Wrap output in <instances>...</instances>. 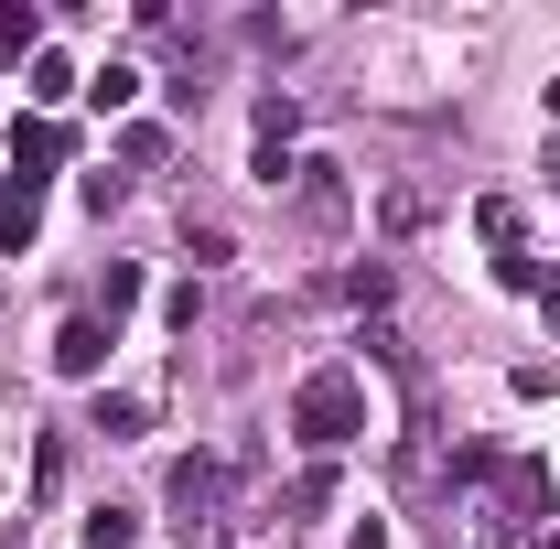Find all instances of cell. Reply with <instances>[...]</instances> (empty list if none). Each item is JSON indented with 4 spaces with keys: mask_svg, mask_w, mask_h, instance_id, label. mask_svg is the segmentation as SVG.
Returning a JSON list of instances; mask_svg holds the SVG:
<instances>
[{
    "mask_svg": "<svg viewBox=\"0 0 560 549\" xmlns=\"http://www.w3.org/2000/svg\"><path fill=\"white\" fill-rule=\"evenodd\" d=\"M33 237H44V184H22V173H11V184H0V248L22 259Z\"/></svg>",
    "mask_w": 560,
    "mask_h": 549,
    "instance_id": "cell-6",
    "label": "cell"
},
{
    "mask_svg": "<svg viewBox=\"0 0 560 549\" xmlns=\"http://www.w3.org/2000/svg\"><path fill=\"white\" fill-rule=\"evenodd\" d=\"M130 86H140L130 66H97V75H86V97H97V108H130Z\"/></svg>",
    "mask_w": 560,
    "mask_h": 549,
    "instance_id": "cell-15",
    "label": "cell"
},
{
    "mask_svg": "<svg viewBox=\"0 0 560 549\" xmlns=\"http://www.w3.org/2000/svg\"><path fill=\"white\" fill-rule=\"evenodd\" d=\"M130 302H140V270H130V259H108V280H97V324H119Z\"/></svg>",
    "mask_w": 560,
    "mask_h": 549,
    "instance_id": "cell-11",
    "label": "cell"
},
{
    "mask_svg": "<svg viewBox=\"0 0 560 549\" xmlns=\"http://www.w3.org/2000/svg\"><path fill=\"white\" fill-rule=\"evenodd\" d=\"M33 55H44V11L0 0V66H33Z\"/></svg>",
    "mask_w": 560,
    "mask_h": 549,
    "instance_id": "cell-9",
    "label": "cell"
},
{
    "mask_svg": "<svg viewBox=\"0 0 560 549\" xmlns=\"http://www.w3.org/2000/svg\"><path fill=\"white\" fill-rule=\"evenodd\" d=\"M140 420H151V410H140L130 388H108V399H97V431H108V442H140Z\"/></svg>",
    "mask_w": 560,
    "mask_h": 549,
    "instance_id": "cell-13",
    "label": "cell"
},
{
    "mask_svg": "<svg viewBox=\"0 0 560 549\" xmlns=\"http://www.w3.org/2000/svg\"><path fill=\"white\" fill-rule=\"evenodd\" d=\"M291 431H302L313 453H346L355 431H366V377H355V366H313V377L291 388Z\"/></svg>",
    "mask_w": 560,
    "mask_h": 549,
    "instance_id": "cell-2",
    "label": "cell"
},
{
    "mask_svg": "<svg viewBox=\"0 0 560 549\" xmlns=\"http://www.w3.org/2000/svg\"><path fill=\"white\" fill-rule=\"evenodd\" d=\"M550 549H560V528H550Z\"/></svg>",
    "mask_w": 560,
    "mask_h": 549,
    "instance_id": "cell-17",
    "label": "cell"
},
{
    "mask_svg": "<svg viewBox=\"0 0 560 549\" xmlns=\"http://www.w3.org/2000/svg\"><path fill=\"white\" fill-rule=\"evenodd\" d=\"M291 130H302V97H259V184H291Z\"/></svg>",
    "mask_w": 560,
    "mask_h": 549,
    "instance_id": "cell-4",
    "label": "cell"
},
{
    "mask_svg": "<svg viewBox=\"0 0 560 549\" xmlns=\"http://www.w3.org/2000/svg\"><path fill=\"white\" fill-rule=\"evenodd\" d=\"M280 506H291V517H324V506H335V464H302V475H291V495H280Z\"/></svg>",
    "mask_w": 560,
    "mask_h": 549,
    "instance_id": "cell-10",
    "label": "cell"
},
{
    "mask_svg": "<svg viewBox=\"0 0 560 549\" xmlns=\"http://www.w3.org/2000/svg\"><path fill=\"white\" fill-rule=\"evenodd\" d=\"M75 86H86V75H75L66 55H55V44H44V55H33V97H44V108H55V97H75Z\"/></svg>",
    "mask_w": 560,
    "mask_h": 549,
    "instance_id": "cell-12",
    "label": "cell"
},
{
    "mask_svg": "<svg viewBox=\"0 0 560 549\" xmlns=\"http://www.w3.org/2000/svg\"><path fill=\"white\" fill-rule=\"evenodd\" d=\"M215 506H226V464H206V453H195V464H173V517H184V528H206Z\"/></svg>",
    "mask_w": 560,
    "mask_h": 549,
    "instance_id": "cell-5",
    "label": "cell"
},
{
    "mask_svg": "<svg viewBox=\"0 0 560 549\" xmlns=\"http://www.w3.org/2000/svg\"><path fill=\"white\" fill-rule=\"evenodd\" d=\"M55 366H66V377H97V366H108V324H97V313H75L66 335H55Z\"/></svg>",
    "mask_w": 560,
    "mask_h": 549,
    "instance_id": "cell-7",
    "label": "cell"
},
{
    "mask_svg": "<svg viewBox=\"0 0 560 549\" xmlns=\"http://www.w3.org/2000/svg\"><path fill=\"white\" fill-rule=\"evenodd\" d=\"M130 539H140L130 506H97V517H86V549H130Z\"/></svg>",
    "mask_w": 560,
    "mask_h": 549,
    "instance_id": "cell-14",
    "label": "cell"
},
{
    "mask_svg": "<svg viewBox=\"0 0 560 549\" xmlns=\"http://www.w3.org/2000/svg\"><path fill=\"white\" fill-rule=\"evenodd\" d=\"M291 215L302 237H346V162H291Z\"/></svg>",
    "mask_w": 560,
    "mask_h": 549,
    "instance_id": "cell-3",
    "label": "cell"
},
{
    "mask_svg": "<svg viewBox=\"0 0 560 549\" xmlns=\"http://www.w3.org/2000/svg\"><path fill=\"white\" fill-rule=\"evenodd\" d=\"M453 549H517V495L495 475V453H453V506H442Z\"/></svg>",
    "mask_w": 560,
    "mask_h": 549,
    "instance_id": "cell-1",
    "label": "cell"
},
{
    "mask_svg": "<svg viewBox=\"0 0 560 549\" xmlns=\"http://www.w3.org/2000/svg\"><path fill=\"white\" fill-rule=\"evenodd\" d=\"M11 151H22V184H44V173H55V162H66L75 140L55 130V119H22V130H11Z\"/></svg>",
    "mask_w": 560,
    "mask_h": 549,
    "instance_id": "cell-8",
    "label": "cell"
},
{
    "mask_svg": "<svg viewBox=\"0 0 560 549\" xmlns=\"http://www.w3.org/2000/svg\"><path fill=\"white\" fill-rule=\"evenodd\" d=\"M539 302H550V335H560V280H550V291H539Z\"/></svg>",
    "mask_w": 560,
    "mask_h": 549,
    "instance_id": "cell-16",
    "label": "cell"
}]
</instances>
